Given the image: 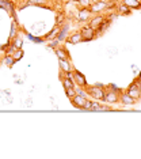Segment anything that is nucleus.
Instances as JSON below:
<instances>
[{
	"mask_svg": "<svg viewBox=\"0 0 141 159\" xmlns=\"http://www.w3.org/2000/svg\"><path fill=\"white\" fill-rule=\"evenodd\" d=\"M119 102L122 105H125V106H130V105H134L136 103V99L132 98V97L129 95L128 93H119Z\"/></svg>",
	"mask_w": 141,
	"mask_h": 159,
	"instance_id": "8",
	"label": "nucleus"
},
{
	"mask_svg": "<svg viewBox=\"0 0 141 159\" xmlns=\"http://www.w3.org/2000/svg\"><path fill=\"white\" fill-rule=\"evenodd\" d=\"M67 42L68 44H79V42H83V38H82V34L80 31H76V33H72L71 35H68L67 38Z\"/></svg>",
	"mask_w": 141,
	"mask_h": 159,
	"instance_id": "13",
	"label": "nucleus"
},
{
	"mask_svg": "<svg viewBox=\"0 0 141 159\" xmlns=\"http://www.w3.org/2000/svg\"><path fill=\"white\" fill-rule=\"evenodd\" d=\"M63 23H64V14H60V15H57V22H56V25H57V26H61Z\"/></svg>",
	"mask_w": 141,
	"mask_h": 159,
	"instance_id": "32",
	"label": "nucleus"
},
{
	"mask_svg": "<svg viewBox=\"0 0 141 159\" xmlns=\"http://www.w3.org/2000/svg\"><path fill=\"white\" fill-rule=\"evenodd\" d=\"M11 45H12L15 49H22V46H23V39L19 38V37H14L11 39Z\"/></svg>",
	"mask_w": 141,
	"mask_h": 159,
	"instance_id": "18",
	"label": "nucleus"
},
{
	"mask_svg": "<svg viewBox=\"0 0 141 159\" xmlns=\"http://www.w3.org/2000/svg\"><path fill=\"white\" fill-rule=\"evenodd\" d=\"M126 93L129 94L132 98H134L136 101H139L140 98H141V93H140V90H139V87H137V83L136 82H133L132 84L128 87V90H126Z\"/></svg>",
	"mask_w": 141,
	"mask_h": 159,
	"instance_id": "7",
	"label": "nucleus"
},
{
	"mask_svg": "<svg viewBox=\"0 0 141 159\" xmlns=\"http://www.w3.org/2000/svg\"><path fill=\"white\" fill-rule=\"evenodd\" d=\"M59 66H60V70L63 72H72V71H73L72 64H71V60H61L60 59Z\"/></svg>",
	"mask_w": 141,
	"mask_h": 159,
	"instance_id": "14",
	"label": "nucleus"
},
{
	"mask_svg": "<svg viewBox=\"0 0 141 159\" xmlns=\"http://www.w3.org/2000/svg\"><path fill=\"white\" fill-rule=\"evenodd\" d=\"M136 83H137V87H139V90H140V93H141V82L139 80V79H136V80H134Z\"/></svg>",
	"mask_w": 141,
	"mask_h": 159,
	"instance_id": "35",
	"label": "nucleus"
},
{
	"mask_svg": "<svg viewBox=\"0 0 141 159\" xmlns=\"http://www.w3.org/2000/svg\"><path fill=\"white\" fill-rule=\"evenodd\" d=\"M30 4H35V6H45L48 3V0H27Z\"/></svg>",
	"mask_w": 141,
	"mask_h": 159,
	"instance_id": "28",
	"label": "nucleus"
},
{
	"mask_svg": "<svg viewBox=\"0 0 141 159\" xmlns=\"http://www.w3.org/2000/svg\"><path fill=\"white\" fill-rule=\"evenodd\" d=\"M106 2H114V0H106Z\"/></svg>",
	"mask_w": 141,
	"mask_h": 159,
	"instance_id": "38",
	"label": "nucleus"
},
{
	"mask_svg": "<svg viewBox=\"0 0 141 159\" xmlns=\"http://www.w3.org/2000/svg\"><path fill=\"white\" fill-rule=\"evenodd\" d=\"M122 3H125L130 10H141V2L140 0H121Z\"/></svg>",
	"mask_w": 141,
	"mask_h": 159,
	"instance_id": "16",
	"label": "nucleus"
},
{
	"mask_svg": "<svg viewBox=\"0 0 141 159\" xmlns=\"http://www.w3.org/2000/svg\"><path fill=\"white\" fill-rule=\"evenodd\" d=\"M23 55H24V52H23V50H22V49H16L15 52H14L11 56L14 57V60H15V61H19V60L22 59V57H23Z\"/></svg>",
	"mask_w": 141,
	"mask_h": 159,
	"instance_id": "22",
	"label": "nucleus"
},
{
	"mask_svg": "<svg viewBox=\"0 0 141 159\" xmlns=\"http://www.w3.org/2000/svg\"><path fill=\"white\" fill-rule=\"evenodd\" d=\"M3 63H4L7 67H12L14 64L16 63V61L14 60V57L11 56V55H6V56H4V59H3Z\"/></svg>",
	"mask_w": 141,
	"mask_h": 159,
	"instance_id": "20",
	"label": "nucleus"
},
{
	"mask_svg": "<svg viewBox=\"0 0 141 159\" xmlns=\"http://www.w3.org/2000/svg\"><path fill=\"white\" fill-rule=\"evenodd\" d=\"M23 103L26 105L27 107H31V106H33V99H31V97H27V98L23 101Z\"/></svg>",
	"mask_w": 141,
	"mask_h": 159,
	"instance_id": "33",
	"label": "nucleus"
},
{
	"mask_svg": "<svg viewBox=\"0 0 141 159\" xmlns=\"http://www.w3.org/2000/svg\"><path fill=\"white\" fill-rule=\"evenodd\" d=\"M107 52H108V53H107L108 57H114V56L118 55V48H115V46H114V48H108Z\"/></svg>",
	"mask_w": 141,
	"mask_h": 159,
	"instance_id": "29",
	"label": "nucleus"
},
{
	"mask_svg": "<svg viewBox=\"0 0 141 159\" xmlns=\"http://www.w3.org/2000/svg\"><path fill=\"white\" fill-rule=\"evenodd\" d=\"M94 2H98V0H91V3H94Z\"/></svg>",
	"mask_w": 141,
	"mask_h": 159,
	"instance_id": "37",
	"label": "nucleus"
},
{
	"mask_svg": "<svg viewBox=\"0 0 141 159\" xmlns=\"http://www.w3.org/2000/svg\"><path fill=\"white\" fill-rule=\"evenodd\" d=\"M68 30H69V23H63L60 26V31L57 34V39L59 41H64L68 37Z\"/></svg>",
	"mask_w": 141,
	"mask_h": 159,
	"instance_id": "12",
	"label": "nucleus"
},
{
	"mask_svg": "<svg viewBox=\"0 0 141 159\" xmlns=\"http://www.w3.org/2000/svg\"><path fill=\"white\" fill-rule=\"evenodd\" d=\"M108 89L114 90V91H117V93H122V90L119 89V87H117V86H115V84H110V86H108Z\"/></svg>",
	"mask_w": 141,
	"mask_h": 159,
	"instance_id": "34",
	"label": "nucleus"
},
{
	"mask_svg": "<svg viewBox=\"0 0 141 159\" xmlns=\"http://www.w3.org/2000/svg\"><path fill=\"white\" fill-rule=\"evenodd\" d=\"M91 15L92 12L90 11V8H83V7H80L77 11V20L79 22H90V19H91Z\"/></svg>",
	"mask_w": 141,
	"mask_h": 159,
	"instance_id": "6",
	"label": "nucleus"
},
{
	"mask_svg": "<svg viewBox=\"0 0 141 159\" xmlns=\"http://www.w3.org/2000/svg\"><path fill=\"white\" fill-rule=\"evenodd\" d=\"M91 109H92V101H88V99H87L82 110H91Z\"/></svg>",
	"mask_w": 141,
	"mask_h": 159,
	"instance_id": "31",
	"label": "nucleus"
},
{
	"mask_svg": "<svg viewBox=\"0 0 141 159\" xmlns=\"http://www.w3.org/2000/svg\"><path fill=\"white\" fill-rule=\"evenodd\" d=\"M136 79H139V80H140V82H141V72H140V74H139V76H137V78H136Z\"/></svg>",
	"mask_w": 141,
	"mask_h": 159,
	"instance_id": "36",
	"label": "nucleus"
},
{
	"mask_svg": "<svg viewBox=\"0 0 141 159\" xmlns=\"http://www.w3.org/2000/svg\"><path fill=\"white\" fill-rule=\"evenodd\" d=\"M80 34H82V38H83V41H84V42L92 41V39L96 38V31H95V29H92V27H90V26L82 27Z\"/></svg>",
	"mask_w": 141,
	"mask_h": 159,
	"instance_id": "4",
	"label": "nucleus"
},
{
	"mask_svg": "<svg viewBox=\"0 0 141 159\" xmlns=\"http://www.w3.org/2000/svg\"><path fill=\"white\" fill-rule=\"evenodd\" d=\"M104 19H106V16H104V15H100V14H95V16L90 19L88 26H90V27H92V29H95V30H96V27L99 26V25L102 23Z\"/></svg>",
	"mask_w": 141,
	"mask_h": 159,
	"instance_id": "9",
	"label": "nucleus"
},
{
	"mask_svg": "<svg viewBox=\"0 0 141 159\" xmlns=\"http://www.w3.org/2000/svg\"><path fill=\"white\" fill-rule=\"evenodd\" d=\"M86 101H87V98H86L84 95H80V94H76L73 98L71 99V102H72V105H73V106L79 107V109H83V106H84Z\"/></svg>",
	"mask_w": 141,
	"mask_h": 159,
	"instance_id": "10",
	"label": "nucleus"
},
{
	"mask_svg": "<svg viewBox=\"0 0 141 159\" xmlns=\"http://www.w3.org/2000/svg\"><path fill=\"white\" fill-rule=\"evenodd\" d=\"M26 37L30 39V41L34 42V44H42V42H43V38L42 37H34V35L30 34V33H27V31H26Z\"/></svg>",
	"mask_w": 141,
	"mask_h": 159,
	"instance_id": "21",
	"label": "nucleus"
},
{
	"mask_svg": "<svg viewBox=\"0 0 141 159\" xmlns=\"http://www.w3.org/2000/svg\"><path fill=\"white\" fill-rule=\"evenodd\" d=\"M45 27H46V25L43 23V22H38V23H35V25H33V30L34 31H43L45 30Z\"/></svg>",
	"mask_w": 141,
	"mask_h": 159,
	"instance_id": "23",
	"label": "nucleus"
},
{
	"mask_svg": "<svg viewBox=\"0 0 141 159\" xmlns=\"http://www.w3.org/2000/svg\"><path fill=\"white\" fill-rule=\"evenodd\" d=\"M140 2H141V0H140Z\"/></svg>",
	"mask_w": 141,
	"mask_h": 159,
	"instance_id": "39",
	"label": "nucleus"
},
{
	"mask_svg": "<svg viewBox=\"0 0 141 159\" xmlns=\"http://www.w3.org/2000/svg\"><path fill=\"white\" fill-rule=\"evenodd\" d=\"M59 31H60V26H57V25H56V26H54L48 34H45V37H43V38H46V39L56 38V37H57V34H59Z\"/></svg>",
	"mask_w": 141,
	"mask_h": 159,
	"instance_id": "17",
	"label": "nucleus"
},
{
	"mask_svg": "<svg viewBox=\"0 0 141 159\" xmlns=\"http://www.w3.org/2000/svg\"><path fill=\"white\" fill-rule=\"evenodd\" d=\"M59 44H60V41L57 39V37L52 38L50 39V42H49V45H48V49H56L57 46H59Z\"/></svg>",
	"mask_w": 141,
	"mask_h": 159,
	"instance_id": "25",
	"label": "nucleus"
},
{
	"mask_svg": "<svg viewBox=\"0 0 141 159\" xmlns=\"http://www.w3.org/2000/svg\"><path fill=\"white\" fill-rule=\"evenodd\" d=\"M72 75H73V82H75L76 86H79V87H82V89H87V87H88L87 80H86V76L82 74L80 71L73 70V71H72Z\"/></svg>",
	"mask_w": 141,
	"mask_h": 159,
	"instance_id": "5",
	"label": "nucleus"
},
{
	"mask_svg": "<svg viewBox=\"0 0 141 159\" xmlns=\"http://www.w3.org/2000/svg\"><path fill=\"white\" fill-rule=\"evenodd\" d=\"M76 2L83 8H90V6H91V0H76Z\"/></svg>",
	"mask_w": 141,
	"mask_h": 159,
	"instance_id": "26",
	"label": "nucleus"
},
{
	"mask_svg": "<svg viewBox=\"0 0 141 159\" xmlns=\"http://www.w3.org/2000/svg\"><path fill=\"white\" fill-rule=\"evenodd\" d=\"M54 53H56V56L59 57V60H69L71 57H69V53L67 52V49H64V48H56L54 49Z\"/></svg>",
	"mask_w": 141,
	"mask_h": 159,
	"instance_id": "15",
	"label": "nucleus"
},
{
	"mask_svg": "<svg viewBox=\"0 0 141 159\" xmlns=\"http://www.w3.org/2000/svg\"><path fill=\"white\" fill-rule=\"evenodd\" d=\"M76 94H77V93H76V89H75V87H72V89H65V95H67L69 99L73 98Z\"/></svg>",
	"mask_w": 141,
	"mask_h": 159,
	"instance_id": "24",
	"label": "nucleus"
},
{
	"mask_svg": "<svg viewBox=\"0 0 141 159\" xmlns=\"http://www.w3.org/2000/svg\"><path fill=\"white\" fill-rule=\"evenodd\" d=\"M115 4H117V3H114V2L98 0V2L91 3V6H90V11H91L92 14H100V12H103V11H107V10L115 8Z\"/></svg>",
	"mask_w": 141,
	"mask_h": 159,
	"instance_id": "1",
	"label": "nucleus"
},
{
	"mask_svg": "<svg viewBox=\"0 0 141 159\" xmlns=\"http://www.w3.org/2000/svg\"><path fill=\"white\" fill-rule=\"evenodd\" d=\"M63 86H64V89H72V87H75V82H73V79H68V78H63Z\"/></svg>",
	"mask_w": 141,
	"mask_h": 159,
	"instance_id": "19",
	"label": "nucleus"
},
{
	"mask_svg": "<svg viewBox=\"0 0 141 159\" xmlns=\"http://www.w3.org/2000/svg\"><path fill=\"white\" fill-rule=\"evenodd\" d=\"M115 11H117L118 15H130L132 10H130L125 3L121 2V3H118V4H115Z\"/></svg>",
	"mask_w": 141,
	"mask_h": 159,
	"instance_id": "11",
	"label": "nucleus"
},
{
	"mask_svg": "<svg viewBox=\"0 0 141 159\" xmlns=\"http://www.w3.org/2000/svg\"><path fill=\"white\" fill-rule=\"evenodd\" d=\"M3 94H4V98H6V101L8 103H12L14 102V98H12V95H11L10 90H3Z\"/></svg>",
	"mask_w": 141,
	"mask_h": 159,
	"instance_id": "27",
	"label": "nucleus"
},
{
	"mask_svg": "<svg viewBox=\"0 0 141 159\" xmlns=\"http://www.w3.org/2000/svg\"><path fill=\"white\" fill-rule=\"evenodd\" d=\"M86 90H87V94H88V95H91L94 99H99V101L103 99L104 87H103V84H100V83L92 86V87H87Z\"/></svg>",
	"mask_w": 141,
	"mask_h": 159,
	"instance_id": "2",
	"label": "nucleus"
},
{
	"mask_svg": "<svg viewBox=\"0 0 141 159\" xmlns=\"http://www.w3.org/2000/svg\"><path fill=\"white\" fill-rule=\"evenodd\" d=\"M102 101L104 103H117L119 102V93L114 91V90L108 87H104V95Z\"/></svg>",
	"mask_w": 141,
	"mask_h": 159,
	"instance_id": "3",
	"label": "nucleus"
},
{
	"mask_svg": "<svg viewBox=\"0 0 141 159\" xmlns=\"http://www.w3.org/2000/svg\"><path fill=\"white\" fill-rule=\"evenodd\" d=\"M16 27H18V25H15V22H14L12 25H11V34H10V42H11V39H12L14 37H15V33H16Z\"/></svg>",
	"mask_w": 141,
	"mask_h": 159,
	"instance_id": "30",
	"label": "nucleus"
}]
</instances>
